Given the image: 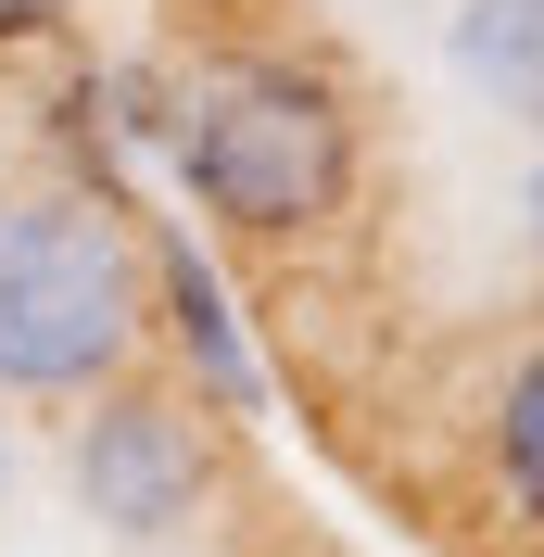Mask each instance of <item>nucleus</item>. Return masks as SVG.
<instances>
[{
    "instance_id": "obj_6",
    "label": "nucleus",
    "mask_w": 544,
    "mask_h": 557,
    "mask_svg": "<svg viewBox=\"0 0 544 557\" xmlns=\"http://www.w3.org/2000/svg\"><path fill=\"white\" fill-rule=\"evenodd\" d=\"M443 64L469 76L494 114H544V0H456Z\"/></svg>"
},
{
    "instance_id": "obj_3",
    "label": "nucleus",
    "mask_w": 544,
    "mask_h": 557,
    "mask_svg": "<svg viewBox=\"0 0 544 557\" xmlns=\"http://www.w3.org/2000/svg\"><path fill=\"white\" fill-rule=\"evenodd\" d=\"M76 507L102 532H127V545H165V532L203 520V494H215V418L190 381H102V393H76Z\"/></svg>"
},
{
    "instance_id": "obj_1",
    "label": "nucleus",
    "mask_w": 544,
    "mask_h": 557,
    "mask_svg": "<svg viewBox=\"0 0 544 557\" xmlns=\"http://www.w3.org/2000/svg\"><path fill=\"white\" fill-rule=\"evenodd\" d=\"M190 190V215H215L228 242H317L355 215L368 177V127L317 51H203L190 76H165V139H152Z\"/></svg>"
},
{
    "instance_id": "obj_8",
    "label": "nucleus",
    "mask_w": 544,
    "mask_h": 557,
    "mask_svg": "<svg viewBox=\"0 0 544 557\" xmlns=\"http://www.w3.org/2000/svg\"><path fill=\"white\" fill-rule=\"evenodd\" d=\"M532 253H544V165H532Z\"/></svg>"
},
{
    "instance_id": "obj_5",
    "label": "nucleus",
    "mask_w": 544,
    "mask_h": 557,
    "mask_svg": "<svg viewBox=\"0 0 544 557\" xmlns=\"http://www.w3.org/2000/svg\"><path fill=\"white\" fill-rule=\"evenodd\" d=\"M481 494H494V520L544 557V330L494 368V393H481Z\"/></svg>"
},
{
    "instance_id": "obj_9",
    "label": "nucleus",
    "mask_w": 544,
    "mask_h": 557,
    "mask_svg": "<svg viewBox=\"0 0 544 557\" xmlns=\"http://www.w3.org/2000/svg\"><path fill=\"white\" fill-rule=\"evenodd\" d=\"M0 494H13V418H0Z\"/></svg>"
},
{
    "instance_id": "obj_7",
    "label": "nucleus",
    "mask_w": 544,
    "mask_h": 557,
    "mask_svg": "<svg viewBox=\"0 0 544 557\" xmlns=\"http://www.w3.org/2000/svg\"><path fill=\"white\" fill-rule=\"evenodd\" d=\"M76 0H0V51H38V38H64Z\"/></svg>"
},
{
    "instance_id": "obj_4",
    "label": "nucleus",
    "mask_w": 544,
    "mask_h": 557,
    "mask_svg": "<svg viewBox=\"0 0 544 557\" xmlns=\"http://www.w3.org/2000/svg\"><path fill=\"white\" fill-rule=\"evenodd\" d=\"M152 330H165L177 381L203 393L215 418H254V406H267V368H254V343H240V305H228V278L203 267V242H190V228H165V242H152Z\"/></svg>"
},
{
    "instance_id": "obj_2",
    "label": "nucleus",
    "mask_w": 544,
    "mask_h": 557,
    "mask_svg": "<svg viewBox=\"0 0 544 557\" xmlns=\"http://www.w3.org/2000/svg\"><path fill=\"white\" fill-rule=\"evenodd\" d=\"M152 355V242L76 165L0 177V406H76Z\"/></svg>"
}]
</instances>
